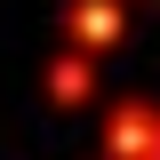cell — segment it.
Instances as JSON below:
<instances>
[{
    "label": "cell",
    "instance_id": "6da1fadb",
    "mask_svg": "<svg viewBox=\"0 0 160 160\" xmlns=\"http://www.w3.org/2000/svg\"><path fill=\"white\" fill-rule=\"evenodd\" d=\"M56 32L88 56H112L136 32V0H56Z\"/></svg>",
    "mask_w": 160,
    "mask_h": 160
},
{
    "label": "cell",
    "instance_id": "7a4b0ae2",
    "mask_svg": "<svg viewBox=\"0 0 160 160\" xmlns=\"http://www.w3.org/2000/svg\"><path fill=\"white\" fill-rule=\"evenodd\" d=\"M96 152L104 160H160V96H112Z\"/></svg>",
    "mask_w": 160,
    "mask_h": 160
},
{
    "label": "cell",
    "instance_id": "3957f363",
    "mask_svg": "<svg viewBox=\"0 0 160 160\" xmlns=\"http://www.w3.org/2000/svg\"><path fill=\"white\" fill-rule=\"evenodd\" d=\"M40 96L56 104V112H88V104H96V56L64 40L56 56L40 64Z\"/></svg>",
    "mask_w": 160,
    "mask_h": 160
},
{
    "label": "cell",
    "instance_id": "277c9868",
    "mask_svg": "<svg viewBox=\"0 0 160 160\" xmlns=\"http://www.w3.org/2000/svg\"><path fill=\"white\" fill-rule=\"evenodd\" d=\"M96 160H104V152H96Z\"/></svg>",
    "mask_w": 160,
    "mask_h": 160
}]
</instances>
